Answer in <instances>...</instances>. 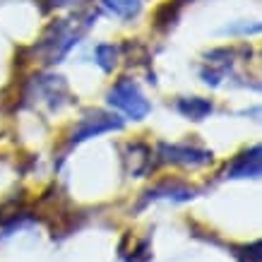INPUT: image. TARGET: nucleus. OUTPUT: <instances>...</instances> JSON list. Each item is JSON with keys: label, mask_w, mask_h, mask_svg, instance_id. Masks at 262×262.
<instances>
[{"label": "nucleus", "mask_w": 262, "mask_h": 262, "mask_svg": "<svg viewBox=\"0 0 262 262\" xmlns=\"http://www.w3.org/2000/svg\"><path fill=\"white\" fill-rule=\"evenodd\" d=\"M159 157H161V161H168V164H181L185 168H198L212 161V151L195 149V147H188V144L164 142V144H159Z\"/></svg>", "instance_id": "3"}, {"label": "nucleus", "mask_w": 262, "mask_h": 262, "mask_svg": "<svg viewBox=\"0 0 262 262\" xmlns=\"http://www.w3.org/2000/svg\"><path fill=\"white\" fill-rule=\"evenodd\" d=\"M260 176V147L243 151L226 166V178H257Z\"/></svg>", "instance_id": "5"}, {"label": "nucleus", "mask_w": 262, "mask_h": 262, "mask_svg": "<svg viewBox=\"0 0 262 262\" xmlns=\"http://www.w3.org/2000/svg\"><path fill=\"white\" fill-rule=\"evenodd\" d=\"M96 63L101 65L106 72H111L118 63V46H113V43H101V46L96 48Z\"/></svg>", "instance_id": "10"}, {"label": "nucleus", "mask_w": 262, "mask_h": 262, "mask_svg": "<svg viewBox=\"0 0 262 262\" xmlns=\"http://www.w3.org/2000/svg\"><path fill=\"white\" fill-rule=\"evenodd\" d=\"M149 195V200H173V202H185V200H192L195 198V188H188V185H183V183L178 181H166V183H161V185H157L154 190L147 192Z\"/></svg>", "instance_id": "6"}, {"label": "nucleus", "mask_w": 262, "mask_h": 262, "mask_svg": "<svg viewBox=\"0 0 262 262\" xmlns=\"http://www.w3.org/2000/svg\"><path fill=\"white\" fill-rule=\"evenodd\" d=\"M96 19V12H92L89 17H84V22L80 19H60V22L51 24L46 29V34L41 36L36 53L43 58V63H60V58L68 56L77 39L87 32V27Z\"/></svg>", "instance_id": "1"}, {"label": "nucleus", "mask_w": 262, "mask_h": 262, "mask_svg": "<svg viewBox=\"0 0 262 262\" xmlns=\"http://www.w3.org/2000/svg\"><path fill=\"white\" fill-rule=\"evenodd\" d=\"M178 113L185 116L190 120H205L209 113H212V101L207 99H200V96H188V99H181L178 101Z\"/></svg>", "instance_id": "7"}, {"label": "nucleus", "mask_w": 262, "mask_h": 262, "mask_svg": "<svg viewBox=\"0 0 262 262\" xmlns=\"http://www.w3.org/2000/svg\"><path fill=\"white\" fill-rule=\"evenodd\" d=\"M125 161H127V173L133 176H140L149 168V149L144 144L135 142V144H127V154H125Z\"/></svg>", "instance_id": "8"}, {"label": "nucleus", "mask_w": 262, "mask_h": 262, "mask_svg": "<svg viewBox=\"0 0 262 262\" xmlns=\"http://www.w3.org/2000/svg\"><path fill=\"white\" fill-rule=\"evenodd\" d=\"M75 3H80V0H51L53 8H68V5H75Z\"/></svg>", "instance_id": "11"}, {"label": "nucleus", "mask_w": 262, "mask_h": 262, "mask_svg": "<svg viewBox=\"0 0 262 262\" xmlns=\"http://www.w3.org/2000/svg\"><path fill=\"white\" fill-rule=\"evenodd\" d=\"M103 8L120 19H133L142 10V0H101Z\"/></svg>", "instance_id": "9"}, {"label": "nucleus", "mask_w": 262, "mask_h": 262, "mask_svg": "<svg viewBox=\"0 0 262 262\" xmlns=\"http://www.w3.org/2000/svg\"><path fill=\"white\" fill-rule=\"evenodd\" d=\"M123 123L116 120V116H106V113H89L77 123V127L72 130V140L70 144H80L84 140L94 135H101V133H108V130H120Z\"/></svg>", "instance_id": "4"}, {"label": "nucleus", "mask_w": 262, "mask_h": 262, "mask_svg": "<svg viewBox=\"0 0 262 262\" xmlns=\"http://www.w3.org/2000/svg\"><path fill=\"white\" fill-rule=\"evenodd\" d=\"M106 101L111 103L113 108H118L125 116H130L133 120H144L151 111V106L147 101V96L142 94V89L137 87V82L127 80V77L113 84Z\"/></svg>", "instance_id": "2"}]
</instances>
